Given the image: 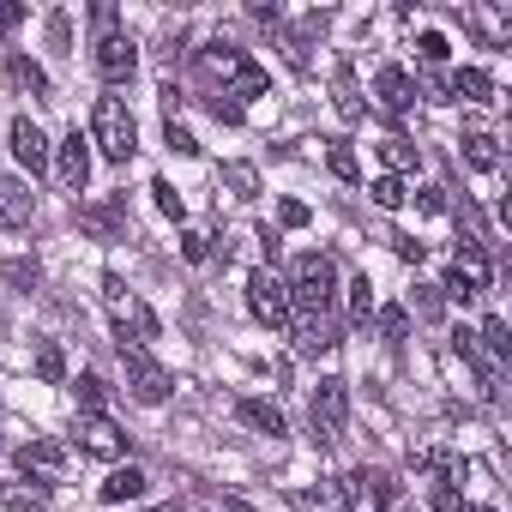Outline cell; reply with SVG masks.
I'll use <instances>...</instances> for the list:
<instances>
[{"mask_svg": "<svg viewBox=\"0 0 512 512\" xmlns=\"http://www.w3.org/2000/svg\"><path fill=\"white\" fill-rule=\"evenodd\" d=\"M332 302H338V266L326 260V253H296V266H290V308L332 314Z\"/></svg>", "mask_w": 512, "mask_h": 512, "instance_id": "cell-1", "label": "cell"}, {"mask_svg": "<svg viewBox=\"0 0 512 512\" xmlns=\"http://www.w3.org/2000/svg\"><path fill=\"white\" fill-rule=\"evenodd\" d=\"M91 145L109 157V163H127L139 151V121L121 97H97V115H91Z\"/></svg>", "mask_w": 512, "mask_h": 512, "instance_id": "cell-2", "label": "cell"}, {"mask_svg": "<svg viewBox=\"0 0 512 512\" xmlns=\"http://www.w3.org/2000/svg\"><path fill=\"white\" fill-rule=\"evenodd\" d=\"M247 308H253V320L272 326V332H284V326L296 320V308H290V284H284L272 266H260V272L247 278Z\"/></svg>", "mask_w": 512, "mask_h": 512, "instance_id": "cell-3", "label": "cell"}, {"mask_svg": "<svg viewBox=\"0 0 512 512\" xmlns=\"http://www.w3.org/2000/svg\"><path fill=\"white\" fill-rule=\"evenodd\" d=\"M121 362H127V386H133V398H139V404H163V398L175 392L169 368H163L145 344H121Z\"/></svg>", "mask_w": 512, "mask_h": 512, "instance_id": "cell-4", "label": "cell"}, {"mask_svg": "<svg viewBox=\"0 0 512 512\" xmlns=\"http://www.w3.org/2000/svg\"><path fill=\"white\" fill-rule=\"evenodd\" d=\"M308 416H314V440H320V446H338V440H344V422H350V386H344L338 374L320 380Z\"/></svg>", "mask_w": 512, "mask_h": 512, "instance_id": "cell-5", "label": "cell"}, {"mask_svg": "<svg viewBox=\"0 0 512 512\" xmlns=\"http://www.w3.org/2000/svg\"><path fill=\"white\" fill-rule=\"evenodd\" d=\"M488 290V253H458L446 266V284H440V302H476Z\"/></svg>", "mask_w": 512, "mask_h": 512, "instance_id": "cell-6", "label": "cell"}, {"mask_svg": "<svg viewBox=\"0 0 512 512\" xmlns=\"http://www.w3.org/2000/svg\"><path fill=\"white\" fill-rule=\"evenodd\" d=\"M73 217H79V229L97 235V241H121V235H127V199H121V193H109V199H97V205H79Z\"/></svg>", "mask_w": 512, "mask_h": 512, "instance_id": "cell-7", "label": "cell"}, {"mask_svg": "<svg viewBox=\"0 0 512 512\" xmlns=\"http://www.w3.org/2000/svg\"><path fill=\"white\" fill-rule=\"evenodd\" d=\"M290 326H296V350H302V356H326V350L344 344V326H338L332 314H296Z\"/></svg>", "mask_w": 512, "mask_h": 512, "instance_id": "cell-8", "label": "cell"}, {"mask_svg": "<svg viewBox=\"0 0 512 512\" xmlns=\"http://www.w3.org/2000/svg\"><path fill=\"white\" fill-rule=\"evenodd\" d=\"M290 506H296V512H350V506H356V488H350V476H332V482H320V488H296Z\"/></svg>", "mask_w": 512, "mask_h": 512, "instance_id": "cell-9", "label": "cell"}, {"mask_svg": "<svg viewBox=\"0 0 512 512\" xmlns=\"http://www.w3.org/2000/svg\"><path fill=\"white\" fill-rule=\"evenodd\" d=\"M97 73L109 79V85H127L133 73H139V49L115 31V37H97Z\"/></svg>", "mask_w": 512, "mask_h": 512, "instance_id": "cell-10", "label": "cell"}, {"mask_svg": "<svg viewBox=\"0 0 512 512\" xmlns=\"http://www.w3.org/2000/svg\"><path fill=\"white\" fill-rule=\"evenodd\" d=\"M79 452H91V458H127V434L109 416H79Z\"/></svg>", "mask_w": 512, "mask_h": 512, "instance_id": "cell-11", "label": "cell"}, {"mask_svg": "<svg viewBox=\"0 0 512 512\" xmlns=\"http://www.w3.org/2000/svg\"><path fill=\"white\" fill-rule=\"evenodd\" d=\"M85 181H91V133H67L61 139V187L67 193H85Z\"/></svg>", "mask_w": 512, "mask_h": 512, "instance_id": "cell-12", "label": "cell"}, {"mask_svg": "<svg viewBox=\"0 0 512 512\" xmlns=\"http://www.w3.org/2000/svg\"><path fill=\"white\" fill-rule=\"evenodd\" d=\"M374 97H380L386 115H404V109L416 103V79H410L404 67H380V73H374Z\"/></svg>", "mask_w": 512, "mask_h": 512, "instance_id": "cell-13", "label": "cell"}, {"mask_svg": "<svg viewBox=\"0 0 512 512\" xmlns=\"http://www.w3.org/2000/svg\"><path fill=\"white\" fill-rule=\"evenodd\" d=\"M13 157H19L31 175H43V169H49V139H43V127H37L31 115H19V121H13Z\"/></svg>", "mask_w": 512, "mask_h": 512, "instance_id": "cell-14", "label": "cell"}, {"mask_svg": "<svg viewBox=\"0 0 512 512\" xmlns=\"http://www.w3.org/2000/svg\"><path fill=\"white\" fill-rule=\"evenodd\" d=\"M31 211H37V193H31L19 175H0V223H7V229H25Z\"/></svg>", "mask_w": 512, "mask_h": 512, "instance_id": "cell-15", "label": "cell"}, {"mask_svg": "<svg viewBox=\"0 0 512 512\" xmlns=\"http://www.w3.org/2000/svg\"><path fill=\"white\" fill-rule=\"evenodd\" d=\"M7 85L25 91V97H37V103H55V85H49V73L31 55H7Z\"/></svg>", "mask_w": 512, "mask_h": 512, "instance_id": "cell-16", "label": "cell"}, {"mask_svg": "<svg viewBox=\"0 0 512 512\" xmlns=\"http://www.w3.org/2000/svg\"><path fill=\"white\" fill-rule=\"evenodd\" d=\"M452 350L464 356V368H476V386H482V398L494 404V398H500V374H494V362L476 350V332H464V326H458V332H452Z\"/></svg>", "mask_w": 512, "mask_h": 512, "instance_id": "cell-17", "label": "cell"}, {"mask_svg": "<svg viewBox=\"0 0 512 512\" xmlns=\"http://www.w3.org/2000/svg\"><path fill=\"white\" fill-rule=\"evenodd\" d=\"M235 416H241V422H247L253 434H272V440H278V434L290 428V422H284V410H278L272 398H241V404H235Z\"/></svg>", "mask_w": 512, "mask_h": 512, "instance_id": "cell-18", "label": "cell"}, {"mask_svg": "<svg viewBox=\"0 0 512 512\" xmlns=\"http://www.w3.org/2000/svg\"><path fill=\"white\" fill-rule=\"evenodd\" d=\"M326 25H332V13H308V19L284 37V55H290V67H296V73H308V43H314V37H326Z\"/></svg>", "mask_w": 512, "mask_h": 512, "instance_id": "cell-19", "label": "cell"}, {"mask_svg": "<svg viewBox=\"0 0 512 512\" xmlns=\"http://www.w3.org/2000/svg\"><path fill=\"white\" fill-rule=\"evenodd\" d=\"M332 109H338L344 121H362V115H368V103H362V91H356V67H350V61H338V73H332Z\"/></svg>", "mask_w": 512, "mask_h": 512, "instance_id": "cell-20", "label": "cell"}, {"mask_svg": "<svg viewBox=\"0 0 512 512\" xmlns=\"http://www.w3.org/2000/svg\"><path fill=\"white\" fill-rule=\"evenodd\" d=\"M61 464H67V446H61V440H25V446H19V470H25V476H31V470H37V476H55Z\"/></svg>", "mask_w": 512, "mask_h": 512, "instance_id": "cell-21", "label": "cell"}, {"mask_svg": "<svg viewBox=\"0 0 512 512\" xmlns=\"http://www.w3.org/2000/svg\"><path fill=\"white\" fill-rule=\"evenodd\" d=\"M272 91V79H266V67H253V61H241L235 73H229V103H253V97H266Z\"/></svg>", "mask_w": 512, "mask_h": 512, "instance_id": "cell-22", "label": "cell"}, {"mask_svg": "<svg viewBox=\"0 0 512 512\" xmlns=\"http://www.w3.org/2000/svg\"><path fill=\"white\" fill-rule=\"evenodd\" d=\"M0 500H7V512H49V482H7Z\"/></svg>", "mask_w": 512, "mask_h": 512, "instance_id": "cell-23", "label": "cell"}, {"mask_svg": "<svg viewBox=\"0 0 512 512\" xmlns=\"http://www.w3.org/2000/svg\"><path fill=\"white\" fill-rule=\"evenodd\" d=\"M458 97H464V103H494V79H488L482 67H458V73H452V103H458Z\"/></svg>", "mask_w": 512, "mask_h": 512, "instance_id": "cell-24", "label": "cell"}, {"mask_svg": "<svg viewBox=\"0 0 512 512\" xmlns=\"http://www.w3.org/2000/svg\"><path fill=\"white\" fill-rule=\"evenodd\" d=\"M145 488H151V482H145V470H139V464H127V470H115V476H109L97 494H103L109 506H121V500H139Z\"/></svg>", "mask_w": 512, "mask_h": 512, "instance_id": "cell-25", "label": "cell"}, {"mask_svg": "<svg viewBox=\"0 0 512 512\" xmlns=\"http://www.w3.org/2000/svg\"><path fill=\"white\" fill-rule=\"evenodd\" d=\"M326 169L344 181V187H356L362 181V163H356V151H350V139H326Z\"/></svg>", "mask_w": 512, "mask_h": 512, "instance_id": "cell-26", "label": "cell"}, {"mask_svg": "<svg viewBox=\"0 0 512 512\" xmlns=\"http://www.w3.org/2000/svg\"><path fill=\"white\" fill-rule=\"evenodd\" d=\"M217 181L229 187V199H260V169H253V163H223Z\"/></svg>", "mask_w": 512, "mask_h": 512, "instance_id": "cell-27", "label": "cell"}, {"mask_svg": "<svg viewBox=\"0 0 512 512\" xmlns=\"http://www.w3.org/2000/svg\"><path fill=\"white\" fill-rule=\"evenodd\" d=\"M37 380H43V386H61V380H67V350H61L55 338L37 344Z\"/></svg>", "mask_w": 512, "mask_h": 512, "instance_id": "cell-28", "label": "cell"}, {"mask_svg": "<svg viewBox=\"0 0 512 512\" xmlns=\"http://www.w3.org/2000/svg\"><path fill=\"white\" fill-rule=\"evenodd\" d=\"M380 157H386V169H392L398 181H404V175L416 169V145H410L404 133H392V139H380Z\"/></svg>", "mask_w": 512, "mask_h": 512, "instance_id": "cell-29", "label": "cell"}, {"mask_svg": "<svg viewBox=\"0 0 512 512\" xmlns=\"http://www.w3.org/2000/svg\"><path fill=\"white\" fill-rule=\"evenodd\" d=\"M7 284H13L19 296H31V290L43 284V266H37V260H25V253H13V260H7Z\"/></svg>", "mask_w": 512, "mask_h": 512, "instance_id": "cell-30", "label": "cell"}, {"mask_svg": "<svg viewBox=\"0 0 512 512\" xmlns=\"http://www.w3.org/2000/svg\"><path fill=\"white\" fill-rule=\"evenodd\" d=\"M464 163H470V169H500L494 139H488V133H464Z\"/></svg>", "mask_w": 512, "mask_h": 512, "instance_id": "cell-31", "label": "cell"}, {"mask_svg": "<svg viewBox=\"0 0 512 512\" xmlns=\"http://www.w3.org/2000/svg\"><path fill=\"white\" fill-rule=\"evenodd\" d=\"M121 314H127V320H121V332L133 326V344H145V338H157V332H163V326H157V314H151L145 302H127Z\"/></svg>", "mask_w": 512, "mask_h": 512, "instance_id": "cell-32", "label": "cell"}, {"mask_svg": "<svg viewBox=\"0 0 512 512\" xmlns=\"http://www.w3.org/2000/svg\"><path fill=\"white\" fill-rule=\"evenodd\" d=\"M103 404H109V380L103 374H79V410L85 416H103Z\"/></svg>", "mask_w": 512, "mask_h": 512, "instance_id": "cell-33", "label": "cell"}, {"mask_svg": "<svg viewBox=\"0 0 512 512\" xmlns=\"http://www.w3.org/2000/svg\"><path fill=\"white\" fill-rule=\"evenodd\" d=\"M476 338H482V344H488V356H512V338H506V320H500V314H488V320H482V332H476Z\"/></svg>", "mask_w": 512, "mask_h": 512, "instance_id": "cell-34", "label": "cell"}, {"mask_svg": "<svg viewBox=\"0 0 512 512\" xmlns=\"http://www.w3.org/2000/svg\"><path fill=\"white\" fill-rule=\"evenodd\" d=\"M163 145H169L175 157H199V139H193V133H187L175 115H169V127H163Z\"/></svg>", "mask_w": 512, "mask_h": 512, "instance_id": "cell-35", "label": "cell"}, {"mask_svg": "<svg viewBox=\"0 0 512 512\" xmlns=\"http://www.w3.org/2000/svg\"><path fill=\"white\" fill-rule=\"evenodd\" d=\"M368 193H374V205H380V211H398V205H404V181H398V175H380Z\"/></svg>", "mask_w": 512, "mask_h": 512, "instance_id": "cell-36", "label": "cell"}, {"mask_svg": "<svg viewBox=\"0 0 512 512\" xmlns=\"http://www.w3.org/2000/svg\"><path fill=\"white\" fill-rule=\"evenodd\" d=\"M151 193H157V211H163V217H175V223H181V217H187V199H181V193H175V187H169V181H163V175H157V181H151Z\"/></svg>", "mask_w": 512, "mask_h": 512, "instance_id": "cell-37", "label": "cell"}, {"mask_svg": "<svg viewBox=\"0 0 512 512\" xmlns=\"http://www.w3.org/2000/svg\"><path fill=\"white\" fill-rule=\"evenodd\" d=\"M368 314H374V284H368V278H356V284H350V320H356V326H368Z\"/></svg>", "mask_w": 512, "mask_h": 512, "instance_id": "cell-38", "label": "cell"}, {"mask_svg": "<svg viewBox=\"0 0 512 512\" xmlns=\"http://www.w3.org/2000/svg\"><path fill=\"white\" fill-rule=\"evenodd\" d=\"M422 91H428L434 103H452V73H446V67H422Z\"/></svg>", "mask_w": 512, "mask_h": 512, "instance_id": "cell-39", "label": "cell"}, {"mask_svg": "<svg viewBox=\"0 0 512 512\" xmlns=\"http://www.w3.org/2000/svg\"><path fill=\"white\" fill-rule=\"evenodd\" d=\"M181 260H187V266H205V260H211V235L187 229V235H181Z\"/></svg>", "mask_w": 512, "mask_h": 512, "instance_id": "cell-40", "label": "cell"}, {"mask_svg": "<svg viewBox=\"0 0 512 512\" xmlns=\"http://www.w3.org/2000/svg\"><path fill=\"white\" fill-rule=\"evenodd\" d=\"M410 308H416L422 320H440V308H446V302H440V290H428V284H416V290H410Z\"/></svg>", "mask_w": 512, "mask_h": 512, "instance_id": "cell-41", "label": "cell"}, {"mask_svg": "<svg viewBox=\"0 0 512 512\" xmlns=\"http://www.w3.org/2000/svg\"><path fill=\"white\" fill-rule=\"evenodd\" d=\"M103 302H109L115 314H121V308L133 302V296H127V278H121V272H103Z\"/></svg>", "mask_w": 512, "mask_h": 512, "instance_id": "cell-42", "label": "cell"}, {"mask_svg": "<svg viewBox=\"0 0 512 512\" xmlns=\"http://www.w3.org/2000/svg\"><path fill=\"white\" fill-rule=\"evenodd\" d=\"M380 332H386L392 344H404V332H410V314H404V308H380Z\"/></svg>", "mask_w": 512, "mask_h": 512, "instance_id": "cell-43", "label": "cell"}, {"mask_svg": "<svg viewBox=\"0 0 512 512\" xmlns=\"http://www.w3.org/2000/svg\"><path fill=\"white\" fill-rule=\"evenodd\" d=\"M67 43H73V19H67V13H49V49L67 55Z\"/></svg>", "mask_w": 512, "mask_h": 512, "instance_id": "cell-44", "label": "cell"}, {"mask_svg": "<svg viewBox=\"0 0 512 512\" xmlns=\"http://www.w3.org/2000/svg\"><path fill=\"white\" fill-rule=\"evenodd\" d=\"M416 49H422V67H440V61H446V37H440V31H422Z\"/></svg>", "mask_w": 512, "mask_h": 512, "instance_id": "cell-45", "label": "cell"}, {"mask_svg": "<svg viewBox=\"0 0 512 512\" xmlns=\"http://www.w3.org/2000/svg\"><path fill=\"white\" fill-rule=\"evenodd\" d=\"M205 109H211V115H217L223 127H241V103H229V97H211Z\"/></svg>", "mask_w": 512, "mask_h": 512, "instance_id": "cell-46", "label": "cell"}, {"mask_svg": "<svg viewBox=\"0 0 512 512\" xmlns=\"http://www.w3.org/2000/svg\"><path fill=\"white\" fill-rule=\"evenodd\" d=\"M386 241L398 247V260H404V266H422V241H410V235H386Z\"/></svg>", "mask_w": 512, "mask_h": 512, "instance_id": "cell-47", "label": "cell"}, {"mask_svg": "<svg viewBox=\"0 0 512 512\" xmlns=\"http://www.w3.org/2000/svg\"><path fill=\"white\" fill-rule=\"evenodd\" d=\"M19 25H25V7H19V0H0V37L19 31Z\"/></svg>", "mask_w": 512, "mask_h": 512, "instance_id": "cell-48", "label": "cell"}, {"mask_svg": "<svg viewBox=\"0 0 512 512\" xmlns=\"http://www.w3.org/2000/svg\"><path fill=\"white\" fill-rule=\"evenodd\" d=\"M416 205H422L428 217H440V211H446V187H422V193H416Z\"/></svg>", "mask_w": 512, "mask_h": 512, "instance_id": "cell-49", "label": "cell"}, {"mask_svg": "<svg viewBox=\"0 0 512 512\" xmlns=\"http://www.w3.org/2000/svg\"><path fill=\"white\" fill-rule=\"evenodd\" d=\"M278 217H284V229H302V223H308V205H302V199H284Z\"/></svg>", "mask_w": 512, "mask_h": 512, "instance_id": "cell-50", "label": "cell"}, {"mask_svg": "<svg viewBox=\"0 0 512 512\" xmlns=\"http://www.w3.org/2000/svg\"><path fill=\"white\" fill-rule=\"evenodd\" d=\"M91 25H97L103 37H115V7H109V0H97V7H91Z\"/></svg>", "mask_w": 512, "mask_h": 512, "instance_id": "cell-51", "label": "cell"}, {"mask_svg": "<svg viewBox=\"0 0 512 512\" xmlns=\"http://www.w3.org/2000/svg\"><path fill=\"white\" fill-rule=\"evenodd\" d=\"M434 512H464V500H458V494L440 482V488H434Z\"/></svg>", "mask_w": 512, "mask_h": 512, "instance_id": "cell-52", "label": "cell"}, {"mask_svg": "<svg viewBox=\"0 0 512 512\" xmlns=\"http://www.w3.org/2000/svg\"><path fill=\"white\" fill-rule=\"evenodd\" d=\"M247 13H253V19H260V25H278V19H284L278 7H266V0H253V7H247Z\"/></svg>", "mask_w": 512, "mask_h": 512, "instance_id": "cell-53", "label": "cell"}, {"mask_svg": "<svg viewBox=\"0 0 512 512\" xmlns=\"http://www.w3.org/2000/svg\"><path fill=\"white\" fill-rule=\"evenodd\" d=\"M464 512H494V506H464Z\"/></svg>", "mask_w": 512, "mask_h": 512, "instance_id": "cell-54", "label": "cell"}, {"mask_svg": "<svg viewBox=\"0 0 512 512\" xmlns=\"http://www.w3.org/2000/svg\"><path fill=\"white\" fill-rule=\"evenodd\" d=\"M151 512H175V506H151Z\"/></svg>", "mask_w": 512, "mask_h": 512, "instance_id": "cell-55", "label": "cell"}]
</instances>
